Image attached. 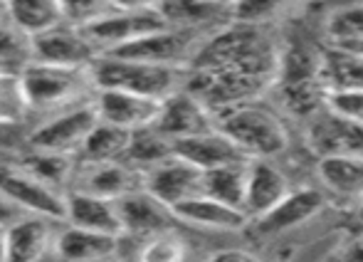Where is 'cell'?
<instances>
[{
  "mask_svg": "<svg viewBox=\"0 0 363 262\" xmlns=\"http://www.w3.org/2000/svg\"><path fill=\"white\" fill-rule=\"evenodd\" d=\"M279 55L269 60L247 65L208 67V70H188L183 89H188L198 102L211 109L213 116L233 107L255 102L262 92L277 84Z\"/></svg>",
  "mask_w": 363,
  "mask_h": 262,
  "instance_id": "cell-1",
  "label": "cell"
},
{
  "mask_svg": "<svg viewBox=\"0 0 363 262\" xmlns=\"http://www.w3.org/2000/svg\"><path fill=\"white\" fill-rule=\"evenodd\" d=\"M20 75L23 84L28 116L40 114L43 119L60 111H67L72 107L86 104L94 99V82L89 70H74V67H52L28 62Z\"/></svg>",
  "mask_w": 363,
  "mask_h": 262,
  "instance_id": "cell-2",
  "label": "cell"
},
{
  "mask_svg": "<svg viewBox=\"0 0 363 262\" xmlns=\"http://www.w3.org/2000/svg\"><path fill=\"white\" fill-rule=\"evenodd\" d=\"M188 70H173V67H156L134 62V60L111 58V55H99L91 62L89 77L94 82V89H119L131 92V94L151 97V99L163 102L178 92L186 82Z\"/></svg>",
  "mask_w": 363,
  "mask_h": 262,
  "instance_id": "cell-3",
  "label": "cell"
},
{
  "mask_svg": "<svg viewBox=\"0 0 363 262\" xmlns=\"http://www.w3.org/2000/svg\"><path fill=\"white\" fill-rule=\"evenodd\" d=\"M216 126L247 158H272L287 151L289 146V133L284 124L257 102L220 111Z\"/></svg>",
  "mask_w": 363,
  "mask_h": 262,
  "instance_id": "cell-4",
  "label": "cell"
},
{
  "mask_svg": "<svg viewBox=\"0 0 363 262\" xmlns=\"http://www.w3.org/2000/svg\"><path fill=\"white\" fill-rule=\"evenodd\" d=\"M213 30H186V28H161L148 33L134 43L109 53L111 58L134 60V62L173 67V70H188L193 58L198 55L201 45Z\"/></svg>",
  "mask_w": 363,
  "mask_h": 262,
  "instance_id": "cell-5",
  "label": "cell"
},
{
  "mask_svg": "<svg viewBox=\"0 0 363 262\" xmlns=\"http://www.w3.org/2000/svg\"><path fill=\"white\" fill-rule=\"evenodd\" d=\"M0 196L20 213L45 215L62 223L67 193L52 191L30 171H25L18 161H8L3 156H0Z\"/></svg>",
  "mask_w": 363,
  "mask_h": 262,
  "instance_id": "cell-6",
  "label": "cell"
},
{
  "mask_svg": "<svg viewBox=\"0 0 363 262\" xmlns=\"http://www.w3.org/2000/svg\"><path fill=\"white\" fill-rule=\"evenodd\" d=\"M96 121H99V116H96L94 99H91L86 104L72 107V109L43 119L28 136V146L35 148V151H52V153L77 156Z\"/></svg>",
  "mask_w": 363,
  "mask_h": 262,
  "instance_id": "cell-7",
  "label": "cell"
},
{
  "mask_svg": "<svg viewBox=\"0 0 363 262\" xmlns=\"http://www.w3.org/2000/svg\"><path fill=\"white\" fill-rule=\"evenodd\" d=\"M96 58L99 55L86 40L84 30L67 23H57L30 38V62L89 70Z\"/></svg>",
  "mask_w": 363,
  "mask_h": 262,
  "instance_id": "cell-8",
  "label": "cell"
},
{
  "mask_svg": "<svg viewBox=\"0 0 363 262\" xmlns=\"http://www.w3.org/2000/svg\"><path fill=\"white\" fill-rule=\"evenodd\" d=\"M161 28H166V23L156 10H111L94 25L84 28V35L96 55H109Z\"/></svg>",
  "mask_w": 363,
  "mask_h": 262,
  "instance_id": "cell-9",
  "label": "cell"
},
{
  "mask_svg": "<svg viewBox=\"0 0 363 262\" xmlns=\"http://www.w3.org/2000/svg\"><path fill=\"white\" fill-rule=\"evenodd\" d=\"M60 220L20 213L5 225V262H45L52 255Z\"/></svg>",
  "mask_w": 363,
  "mask_h": 262,
  "instance_id": "cell-10",
  "label": "cell"
},
{
  "mask_svg": "<svg viewBox=\"0 0 363 262\" xmlns=\"http://www.w3.org/2000/svg\"><path fill=\"white\" fill-rule=\"evenodd\" d=\"M306 143L319 158L324 156H363V124L321 107L309 116Z\"/></svg>",
  "mask_w": 363,
  "mask_h": 262,
  "instance_id": "cell-11",
  "label": "cell"
},
{
  "mask_svg": "<svg viewBox=\"0 0 363 262\" xmlns=\"http://www.w3.org/2000/svg\"><path fill=\"white\" fill-rule=\"evenodd\" d=\"M141 188L161 200L166 208L203 193V171L178 158L176 153L141 173Z\"/></svg>",
  "mask_w": 363,
  "mask_h": 262,
  "instance_id": "cell-12",
  "label": "cell"
},
{
  "mask_svg": "<svg viewBox=\"0 0 363 262\" xmlns=\"http://www.w3.org/2000/svg\"><path fill=\"white\" fill-rule=\"evenodd\" d=\"M153 129L168 141H181L188 136H198L216 129V116L211 114L203 102H198L188 89H178L171 97L161 102V111H158Z\"/></svg>",
  "mask_w": 363,
  "mask_h": 262,
  "instance_id": "cell-13",
  "label": "cell"
},
{
  "mask_svg": "<svg viewBox=\"0 0 363 262\" xmlns=\"http://www.w3.org/2000/svg\"><path fill=\"white\" fill-rule=\"evenodd\" d=\"M326 208V196L316 188H296L279 200L274 208H269L264 215L252 220V228L262 238H274L287 230H294L299 225L309 223L311 218Z\"/></svg>",
  "mask_w": 363,
  "mask_h": 262,
  "instance_id": "cell-14",
  "label": "cell"
},
{
  "mask_svg": "<svg viewBox=\"0 0 363 262\" xmlns=\"http://www.w3.org/2000/svg\"><path fill=\"white\" fill-rule=\"evenodd\" d=\"M94 109L99 121H106V124L126 131H139L153 126L158 111H161V102L151 99V97L131 94V92L96 89Z\"/></svg>",
  "mask_w": 363,
  "mask_h": 262,
  "instance_id": "cell-15",
  "label": "cell"
},
{
  "mask_svg": "<svg viewBox=\"0 0 363 262\" xmlns=\"http://www.w3.org/2000/svg\"><path fill=\"white\" fill-rule=\"evenodd\" d=\"M141 188V173L126 161H101L82 163L77 161L72 191L91 193L106 200H119L126 193Z\"/></svg>",
  "mask_w": 363,
  "mask_h": 262,
  "instance_id": "cell-16",
  "label": "cell"
},
{
  "mask_svg": "<svg viewBox=\"0 0 363 262\" xmlns=\"http://www.w3.org/2000/svg\"><path fill=\"white\" fill-rule=\"evenodd\" d=\"M116 210H119L121 220V235H131L136 240H144L158 230L171 228V223L176 220L171 208H166L144 188H136L116 200Z\"/></svg>",
  "mask_w": 363,
  "mask_h": 262,
  "instance_id": "cell-17",
  "label": "cell"
},
{
  "mask_svg": "<svg viewBox=\"0 0 363 262\" xmlns=\"http://www.w3.org/2000/svg\"><path fill=\"white\" fill-rule=\"evenodd\" d=\"M65 225H72L79 230H89V233H104V235H121V220L119 210H116V200H106L99 196L82 191H69L65 196Z\"/></svg>",
  "mask_w": 363,
  "mask_h": 262,
  "instance_id": "cell-18",
  "label": "cell"
},
{
  "mask_svg": "<svg viewBox=\"0 0 363 262\" xmlns=\"http://www.w3.org/2000/svg\"><path fill=\"white\" fill-rule=\"evenodd\" d=\"M291 191L289 181L269 158H252L247 168V188H245L242 213L247 220L264 215Z\"/></svg>",
  "mask_w": 363,
  "mask_h": 262,
  "instance_id": "cell-19",
  "label": "cell"
},
{
  "mask_svg": "<svg viewBox=\"0 0 363 262\" xmlns=\"http://www.w3.org/2000/svg\"><path fill=\"white\" fill-rule=\"evenodd\" d=\"M171 213L181 223L213 230V233H235V230H242L250 225L247 215L242 210L230 208V205L220 203V200L206 196V193H198V196L173 205Z\"/></svg>",
  "mask_w": 363,
  "mask_h": 262,
  "instance_id": "cell-20",
  "label": "cell"
},
{
  "mask_svg": "<svg viewBox=\"0 0 363 262\" xmlns=\"http://www.w3.org/2000/svg\"><path fill=\"white\" fill-rule=\"evenodd\" d=\"M121 238L104 233H89L72 225H60L52 255L60 262H109L119 255Z\"/></svg>",
  "mask_w": 363,
  "mask_h": 262,
  "instance_id": "cell-21",
  "label": "cell"
},
{
  "mask_svg": "<svg viewBox=\"0 0 363 262\" xmlns=\"http://www.w3.org/2000/svg\"><path fill=\"white\" fill-rule=\"evenodd\" d=\"M173 153L178 158H183V161H188L191 166L201 168V171H211V168L228 166V163L238 161H250L218 126L213 131L173 141Z\"/></svg>",
  "mask_w": 363,
  "mask_h": 262,
  "instance_id": "cell-22",
  "label": "cell"
},
{
  "mask_svg": "<svg viewBox=\"0 0 363 262\" xmlns=\"http://www.w3.org/2000/svg\"><path fill=\"white\" fill-rule=\"evenodd\" d=\"M156 13L168 28L186 30H218L225 18L230 20L228 5L213 0H161Z\"/></svg>",
  "mask_w": 363,
  "mask_h": 262,
  "instance_id": "cell-23",
  "label": "cell"
},
{
  "mask_svg": "<svg viewBox=\"0 0 363 262\" xmlns=\"http://www.w3.org/2000/svg\"><path fill=\"white\" fill-rule=\"evenodd\" d=\"M319 82L326 94L363 92V58L339 48H329L319 55Z\"/></svg>",
  "mask_w": 363,
  "mask_h": 262,
  "instance_id": "cell-24",
  "label": "cell"
},
{
  "mask_svg": "<svg viewBox=\"0 0 363 262\" xmlns=\"http://www.w3.org/2000/svg\"><path fill=\"white\" fill-rule=\"evenodd\" d=\"M18 163L25 171L33 173L38 181H43L48 188H52V191H57V193L72 191L74 173H77V156H69V153H52V151H35V148H30Z\"/></svg>",
  "mask_w": 363,
  "mask_h": 262,
  "instance_id": "cell-25",
  "label": "cell"
},
{
  "mask_svg": "<svg viewBox=\"0 0 363 262\" xmlns=\"http://www.w3.org/2000/svg\"><path fill=\"white\" fill-rule=\"evenodd\" d=\"M319 178L334 196L363 198V156H324L319 158Z\"/></svg>",
  "mask_w": 363,
  "mask_h": 262,
  "instance_id": "cell-26",
  "label": "cell"
},
{
  "mask_svg": "<svg viewBox=\"0 0 363 262\" xmlns=\"http://www.w3.org/2000/svg\"><path fill=\"white\" fill-rule=\"evenodd\" d=\"M250 161H238V163H228V166L211 168V171H203V193L220 200V203L230 205V208L242 210Z\"/></svg>",
  "mask_w": 363,
  "mask_h": 262,
  "instance_id": "cell-27",
  "label": "cell"
},
{
  "mask_svg": "<svg viewBox=\"0 0 363 262\" xmlns=\"http://www.w3.org/2000/svg\"><path fill=\"white\" fill-rule=\"evenodd\" d=\"M3 13L28 38L62 23L60 0H5Z\"/></svg>",
  "mask_w": 363,
  "mask_h": 262,
  "instance_id": "cell-28",
  "label": "cell"
},
{
  "mask_svg": "<svg viewBox=\"0 0 363 262\" xmlns=\"http://www.w3.org/2000/svg\"><path fill=\"white\" fill-rule=\"evenodd\" d=\"M131 131L111 126L106 121H96L89 136L84 138L77 161L82 163H101V161H124L126 146H129Z\"/></svg>",
  "mask_w": 363,
  "mask_h": 262,
  "instance_id": "cell-29",
  "label": "cell"
},
{
  "mask_svg": "<svg viewBox=\"0 0 363 262\" xmlns=\"http://www.w3.org/2000/svg\"><path fill=\"white\" fill-rule=\"evenodd\" d=\"M168 156H173V143L168 141L166 136H161L153 126L131 131L129 146H126V153H124V161L129 163L131 168L144 173L151 166H156V163L166 161Z\"/></svg>",
  "mask_w": 363,
  "mask_h": 262,
  "instance_id": "cell-30",
  "label": "cell"
},
{
  "mask_svg": "<svg viewBox=\"0 0 363 262\" xmlns=\"http://www.w3.org/2000/svg\"><path fill=\"white\" fill-rule=\"evenodd\" d=\"M188 255H191V248L186 238L173 228H166L139 240L136 262H188Z\"/></svg>",
  "mask_w": 363,
  "mask_h": 262,
  "instance_id": "cell-31",
  "label": "cell"
},
{
  "mask_svg": "<svg viewBox=\"0 0 363 262\" xmlns=\"http://www.w3.org/2000/svg\"><path fill=\"white\" fill-rule=\"evenodd\" d=\"M25 119H28V104H25L20 75L0 70V129L18 126Z\"/></svg>",
  "mask_w": 363,
  "mask_h": 262,
  "instance_id": "cell-32",
  "label": "cell"
},
{
  "mask_svg": "<svg viewBox=\"0 0 363 262\" xmlns=\"http://www.w3.org/2000/svg\"><path fill=\"white\" fill-rule=\"evenodd\" d=\"M30 62V38L0 15V70L20 72Z\"/></svg>",
  "mask_w": 363,
  "mask_h": 262,
  "instance_id": "cell-33",
  "label": "cell"
},
{
  "mask_svg": "<svg viewBox=\"0 0 363 262\" xmlns=\"http://www.w3.org/2000/svg\"><path fill=\"white\" fill-rule=\"evenodd\" d=\"M326 35H329L331 45L363 40V3L334 10L326 20Z\"/></svg>",
  "mask_w": 363,
  "mask_h": 262,
  "instance_id": "cell-34",
  "label": "cell"
},
{
  "mask_svg": "<svg viewBox=\"0 0 363 262\" xmlns=\"http://www.w3.org/2000/svg\"><path fill=\"white\" fill-rule=\"evenodd\" d=\"M114 10L111 0H60V15L62 23L72 25V28H89L96 20L109 15Z\"/></svg>",
  "mask_w": 363,
  "mask_h": 262,
  "instance_id": "cell-35",
  "label": "cell"
},
{
  "mask_svg": "<svg viewBox=\"0 0 363 262\" xmlns=\"http://www.w3.org/2000/svg\"><path fill=\"white\" fill-rule=\"evenodd\" d=\"M289 0H233L230 20L245 25H264L279 13Z\"/></svg>",
  "mask_w": 363,
  "mask_h": 262,
  "instance_id": "cell-36",
  "label": "cell"
},
{
  "mask_svg": "<svg viewBox=\"0 0 363 262\" xmlns=\"http://www.w3.org/2000/svg\"><path fill=\"white\" fill-rule=\"evenodd\" d=\"M324 104L336 114L363 124V92H334V94H326Z\"/></svg>",
  "mask_w": 363,
  "mask_h": 262,
  "instance_id": "cell-37",
  "label": "cell"
},
{
  "mask_svg": "<svg viewBox=\"0 0 363 262\" xmlns=\"http://www.w3.org/2000/svg\"><path fill=\"white\" fill-rule=\"evenodd\" d=\"M321 262H363V233L346 238Z\"/></svg>",
  "mask_w": 363,
  "mask_h": 262,
  "instance_id": "cell-38",
  "label": "cell"
},
{
  "mask_svg": "<svg viewBox=\"0 0 363 262\" xmlns=\"http://www.w3.org/2000/svg\"><path fill=\"white\" fill-rule=\"evenodd\" d=\"M208 262H259V258L252 253H247V250L230 248V250H220V253L213 255Z\"/></svg>",
  "mask_w": 363,
  "mask_h": 262,
  "instance_id": "cell-39",
  "label": "cell"
},
{
  "mask_svg": "<svg viewBox=\"0 0 363 262\" xmlns=\"http://www.w3.org/2000/svg\"><path fill=\"white\" fill-rule=\"evenodd\" d=\"M161 0H111L114 10H156Z\"/></svg>",
  "mask_w": 363,
  "mask_h": 262,
  "instance_id": "cell-40",
  "label": "cell"
},
{
  "mask_svg": "<svg viewBox=\"0 0 363 262\" xmlns=\"http://www.w3.org/2000/svg\"><path fill=\"white\" fill-rule=\"evenodd\" d=\"M18 215H20V210H15L13 205L8 203V200L0 196V225H8L10 220L18 218Z\"/></svg>",
  "mask_w": 363,
  "mask_h": 262,
  "instance_id": "cell-41",
  "label": "cell"
},
{
  "mask_svg": "<svg viewBox=\"0 0 363 262\" xmlns=\"http://www.w3.org/2000/svg\"><path fill=\"white\" fill-rule=\"evenodd\" d=\"M331 48H339V50H346V53H354V55H361L363 58V40H354V43H336Z\"/></svg>",
  "mask_w": 363,
  "mask_h": 262,
  "instance_id": "cell-42",
  "label": "cell"
},
{
  "mask_svg": "<svg viewBox=\"0 0 363 262\" xmlns=\"http://www.w3.org/2000/svg\"><path fill=\"white\" fill-rule=\"evenodd\" d=\"M0 262H5V225H0Z\"/></svg>",
  "mask_w": 363,
  "mask_h": 262,
  "instance_id": "cell-43",
  "label": "cell"
},
{
  "mask_svg": "<svg viewBox=\"0 0 363 262\" xmlns=\"http://www.w3.org/2000/svg\"><path fill=\"white\" fill-rule=\"evenodd\" d=\"M213 3H220V5H228V8H230V5H233V0H213Z\"/></svg>",
  "mask_w": 363,
  "mask_h": 262,
  "instance_id": "cell-44",
  "label": "cell"
},
{
  "mask_svg": "<svg viewBox=\"0 0 363 262\" xmlns=\"http://www.w3.org/2000/svg\"><path fill=\"white\" fill-rule=\"evenodd\" d=\"M359 220L363 223V198H361V203H359Z\"/></svg>",
  "mask_w": 363,
  "mask_h": 262,
  "instance_id": "cell-45",
  "label": "cell"
},
{
  "mask_svg": "<svg viewBox=\"0 0 363 262\" xmlns=\"http://www.w3.org/2000/svg\"><path fill=\"white\" fill-rule=\"evenodd\" d=\"M3 8H5V0H0V15H5V13H3Z\"/></svg>",
  "mask_w": 363,
  "mask_h": 262,
  "instance_id": "cell-46",
  "label": "cell"
},
{
  "mask_svg": "<svg viewBox=\"0 0 363 262\" xmlns=\"http://www.w3.org/2000/svg\"><path fill=\"white\" fill-rule=\"evenodd\" d=\"M109 262H114V260H109Z\"/></svg>",
  "mask_w": 363,
  "mask_h": 262,
  "instance_id": "cell-47",
  "label": "cell"
}]
</instances>
